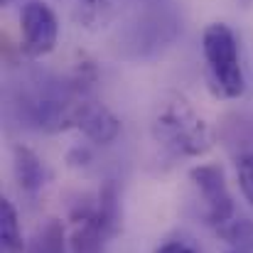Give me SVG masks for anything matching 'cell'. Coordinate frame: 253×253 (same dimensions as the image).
<instances>
[{
	"label": "cell",
	"mask_w": 253,
	"mask_h": 253,
	"mask_svg": "<svg viewBox=\"0 0 253 253\" xmlns=\"http://www.w3.org/2000/svg\"><path fill=\"white\" fill-rule=\"evenodd\" d=\"M153 135L160 148L179 158H199L211 148L209 126L182 96L169 98L158 108Z\"/></svg>",
	"instance_id": "cell-1"
},
{
	"label": "cell",
	"mask_w": 253,
	"mask_h": 253,
	"mask_svg": "<svg viewBox=\"0 0 253 253\" xmlns=\"http://www.w3.org/2000/svg\"><path fill=\"white\" fill-rule=\"evenodd\" d=\"M202 49L209 69L211 91L221 98H239L246 91V79L234 30L224 22H211L202 35Z\"/></svg>",
	"instance_id": "cell-2"
},
{
	"label": "cell",
	"mask_w": 253,
	"mask_h": 253,
	"mask_svg": "<svg viewBox=\"0 0 253 253\" xmlns=\"http://www.w3.org/2000/svg\"><path fill=\"white\" fill-rule=\"evenodd\" d=\"M20 32H22V52L30 59L47 57L59 37V22L54 10L42 0H27L20 10Z\"/></svg>",
	"instance_id": "cell-3"
},
{
	"label": "cell",
	"mask_w": 253,
	"mask_h": 253,
	"mask_svg": "<svg viewBox=\"0 0 253 253\" xmlns=\"http://www.w3.org/2000/svg\"><path fill=\"white\" fill-rule=\"evenodd\" d=\"M189 179L202 197V216L209 226H224L234 216V199L219 165H197L189 169Z\"/></svg>",
	"instance_id": "cell-4"
},
{
	"label": "cell",
	"mask_w": 253,
	"mask_h": 253,
	"mask_svg": "<svg viewBox=\"0 0 253 253\" xmlns=\"http://www.w3.org/2000/svg\"><path fill=\"white\" fill-rule=\"evenodd\" d=\"M121 221H123V211H121V192H118V184L113 179H106L103 187L98 189L96 194V209H93V216L79 224L88 229L101 244L111 241L113 236H118L121 231Z\"/></svg>",
	"instance_id": "cell-5"
},
{
	"label": "cell",
	"mask_w": 253,
	"mask_h": 253,
	"mask_svg": "<svg viewBox=\"0 0 253 253\" xmlns=\"http://www.w3.org/2000/svg\"><path fill=\"white\" fill-rule=\"evenodd\" d=\"M74 128H79L86 138L96 145H108L121 133V121L111 108L93 98H82L74 116Z\"/></svg>",
	"instance_id": "cell-6"
},
{
	"label": "cell",
	"mask_w": 253,
	"mask_h": 253,
	"mask_svg": "<svg viewBox=\"0 0 253 253\" xmlns=\"http://www.w3.org/2000/svg\"><path fill=\"white\" fill-rule=\"evenodd\" d=\"M12 169H15V179H17V184L25 194L42 192V187L49 179V172L44 168V163L37 158V153H32L25 145L12 148Z\"/></svg>",
	"instance_id": "cell-7"
},
{
	"label": "cell",
	"mask_w": 253,
	"mask_h": 253,
	"mask_svg": "<svg viewBox=\"0 0 253 253\" xmlns=\"http://www.w3.org/2000/svg\"><path fill=\"white\" fill-rule=\"evenodd\" d=\"M25 253H67V234L59 219H47L27 244Z\"/></svg>",
	"instance_id": "cell-8"
},
{
	"label": "cell",
	"mask_w": 253,
	"mask_h": 253,
	"mask_svg": "<svg viewBox=\"0 0 253 253\" xmlns=\"http://www.w3.org/2000/svg\"><path fill=\"white\" fill-rule=\"evenodd\" d=\"M25 241L20 234V221L15 207L2 199L0 202V253H25Z\"/></svg>",
	"instance_id": "cell-9"
},
{
	"label": "cell",
	"mask_w": 253,
	"mask_h": 253,
	"mask_svg": "<svg viewBox=\"0 0 253 253\" xmlns=\"http://www.w3.org/2000/svg\"><path fill=\"white\" fill-rule=\"evenodd\" d=\"M216 231L236 251L253 253V221H249V219H231L224 226H219Z\"/></svg>",
	"instance_id": "cell-10"
},
{
	"label": "cell",
	"mask_w": 253,
	"mask_h": 253,
	"mask_svg": "<svg viewBox=\"0 0 253 253\" xmlns=\"http://www.w3.org/2000/svg\"><path fill=\"white\" fill-rule=\"evenodd\" d=\"M77 20L86 30L103 27L111 20V2L108 0H82V5L77 10Z\"/></svg>",
	"instance_id": "cell-11"
},
{
	"label": "cell",
	"mask_w": 253,
	"mask_h": 253,
	"mask_svg": "<svg viewBox=\"0 0 253 253\" xmlns=\"http://www.w3.org/2000/svg\"><path fill=\"white\" fill-rule=\"evenodd\" d=\"M239 187H241L244 197L251 202L253 207V153L244 155L239 160Z\"/></svg>",
	"instance_id": "cell-12"
},
{
	"label": "cell",
	"mask_w": 253,
	"mask_h": 253,
	"mask_svg": "<svg viewBox=\"0 0 253 253\" xmlns=\"http://www.w3.org/2000/svg\"><path fill=\"white\" fill-rule=\"evenodd\" d=\"M67 163L72 168H86L91 163V150L86 145H74L69 153H67Z\"/></svg>",
	"instance_id": "cell-13"
},
{
	"label": "cell",
	"mask_w": 253,
	"mask_h": 253,
	"mask_svg": "<svg viewBox=\"0 0 253 253\" xmlns=\"http://www.w3.org/2000/svg\"><path fill=\"white\" fill-rule=\"evenodd\" d=\"M155 253H197V251H194L189 244H184V241H168V244H163Z\"/></svg>",
	"instance_id": "cell-14"
},
{
	"label": "cell",
	"mask_w": 253,
	"mask_h": 253,
	"mask_svg": "<svg viewBox=\"0 0 253 253\" xmlns=\"http://www.w3.org/2000/svg\"><path fill=\"white\" fill-rule=\"evenodd\" d=\"M231 253H244V251H231Z\"/></svg>",
	"instance_id": "cell-15"
},
{
	"label": "cell",
	"mask_w": 253,
	"mask_h": 253,
	"mask_svg": "<svg viewBox=\"0 0 253 253\" xmlns=\"http://www.w3.org/2000/svg\"><path fill=\"white\" fill-rule=\"evenodd\" d=\"M244 2H246V0H244Z\"/></svg>",
	"instance_id": "cell-16"
}]
</instances>
